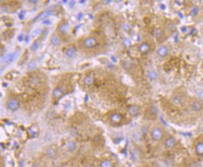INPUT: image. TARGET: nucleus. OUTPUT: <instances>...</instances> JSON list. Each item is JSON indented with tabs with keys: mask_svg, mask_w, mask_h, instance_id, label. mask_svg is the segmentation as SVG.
<instances>
[{
	"mask_svg": "<svg viewBox=\"0 0 203 167\" xmlns=\"http://www.w3.org/2000/svg\"><path fill=\"white\" fill-rule=\"evenodd\" d=\"M6 107L11 112L16 111L21 107V101L17 98H10L6 102Z\"/></svg>",
	"mask_w": 203,
	"mask_h": 167,
	"instance_id": "1",
	"label": "nucleus"
},
{
	"mask_svg": "<svg viewBox=\"0 0 203 167\" xmlns=\"http://www.w3.org/2000/svg\"><path fill=\"white\" fill-rule=\"evenodd\" d=\"M66 90V84H61L58 85L57 87L55 88V89L52 92V98L55 100L60 99V98L63 97V95L65 93Z\"/></svg>",
	"mask_w": 203,
	"mask_h": 167,
	"instance_id": "2",
	"label": "nucleus"
},
{
	"mask_svg": "<svg viewBox=\"0 0 203 167\" xmlns=\"http://www.w3.org/2000/svg\"><path fill=\"white\" fill-rule=\"evenodd\" d=\"M98 42L97 39L94 37H88L82 42V45L85 49H94L98 45Z\"/></svg>",
	"mask_w": 203,
	"mask_h": 167,
	"instance_id": "3",
	"label": "nucleus"
},
{
	"mask_svg": "<svg viewBox=\"0 0 203 167\" xmlns=\"http://www.w3.org/2000/svg\"><path fill=\"white\" fill-rule=\"evenodd\" d=\"M163 134H164L163 130L157 127H154L152 129L150 132V137L154 141H159V140H161L163 139Z\"/></svg>",
	"mask_w": 203,
	"mask_h": 167,
	"instance_id": "4",
	"label": "nucleus"
},
{
	"mask_svg": "<svg viewBox=\"0 0 203 167\" xmlns=\"http://www.w3.org/2000/svg\"><path fill=\"white\" fill-rule=\"evenodd\" d=\"M69 29H70V25L67 22H65V21L60 23L58 26V32L62 35L67 34L69 33Z\"/></svg>",
	"mask_w": 203,
	"mask_h": 167,
	"instance_id": "5",
	"label": "nucleus"
},
{
	"mask_svg": "<svg viewBox=\"0 0 203 167\" xmlns=\"http://www.w3.org/2000/svg\"><path fill=\"white\" fill-rule=\"evenodd\" d=\"M16 57V53H9V54H7V55L4 56V57L2 58L1 62L3 63H4V64L11 63L12 61H14Z\"/></svg>",
	"mask_w": 203,
	"mask_h": 167,
	"instance_id": "6",
	"label": "nucleus"
},
{
	"mask_svg": "<svg viewBox=\"0 0 203 167\" xmlns=\"http://www.w3.org/2000/svg\"><path fill=\"white\" fill-rule=\"evenodd\" d=\"M138 50L141 54H146L150 51V45L147 42H143L139 45Z\"/></svg>",
	"mask_w": 203,
	"mask_h": 167,
	"instance_id": "7",
	"label": "nucleus"
},
{
	"mask_svg": "<svg viewBox=\"0 0 203 167\" xmlns=\"http://www.w3.org/2000/svg\"><path fill=\"white\" fill-rule=\"evenodd\" d=\"M64 54H66V56L67 57V58H70V59H72V58H73V57L76 56V54H77V49H76L74 46H72V45L68 46V47H67L66 49H65V50H64Z\"/></svg>",
	"mask_w": 203,
	"mask_h": 167,
	"instance_id": "8",
	"label": "nucleus"
},
{
	"mask_svg": "<svg viewBox=\"0 0 203 167\" xmlns=\"http://www.w3.org/2000/svg\"><path fill=\"white\" fill-rule=\"evenodd\" d=\"M164 144L165 147H166L167 149H172V148L175 147V145L176 144V139H175V137L170 136V137H168V139L165 140Z\"/></svg>",
	"mask_w": 203,
	"mask_h": 167,
	"instance_id": "9",
	"label": "nucleus"
},
{
	"mask_svg": "<svg viewBox=\"0 0 203 167\" xmlns=\"http://www.w3.org/2000/svg\"><path fill=\"white\" fill-rule=\"evenodd\" d=\"M168 52H169V49H168V46H166V45H161L157 50V54L161 58L166 57L168 54Z\"/></svg>",
	"mask_w": 203,
	"mask_h": 167,
	"instance_id": "10",
	"label": "nucleus"
},
{
	"mask_svg": "<svg viewBox=\"0 0 203 167\" xmlns=\"http://www.w3.org/2000/svg\"><path fill=\"white\" fill-rule=\"evenodd\" d=\"M110 121L112 123H119L122 121V115L119 113H114L110 116Z\"/></svg>",
	"mask_w": 203,
	"mask_h": 167,
	"instance_id": "11",
	"label": "nucleus"
},
{
	"mask_svg": "<svg viewBox=\"0 0 203 167\" xmlns=\"http://www.w3.org/2000/svg\"><path fill=\"white\" fill-rule=\"evenodd\" d=\"M128 111L130 115H132V116H136V115H137L139 114V112H140V108H139V106H137L136 105H132L128 106Z\"/></svg>",
	"mask_w": 203,
	"mask_h": 167,
	"instance_id": "12",
	"label": "nucleus"
},
{
	"mask_svg": "<svg viewBox=\"0 0 203 167\" xmlns=\"http://www.w3.org/2000/svg\"><path fill=\"white\" fill-rule=\"evenodd\" d=\"M46 156L50 158V159H54L55 157L57 156V150L53 147H50L46 149Z\"/></svg>",
	"mask_w": 203,
	"mask_h": 167,
	"instance_id": "13",
	"label": "nucleus"
},
{
	"mask_svg": "<svg viewBox=\"0 0 203 167\" xmlns=\"http://www.w3.org/2000/svg\"><path fill=\"white\" fill-rule=\"evenodd\" d=\"M67 149L70 153H73L77 149V144L73 140H70L67 144Z\"/></svg>",
	"mask_w": 203,
	"mask_h": 167,
	"instance_id": "14",
	"label": "nucleus"
},
{
	"mask_svg": "<svg viewBox=\"0 0 203 167\" xmlns=\"http://www.w3.org/2000/svg\"><path fill=\"white\" fill-rule=\"evenodd\" d=\"M50 42V44H51V45H55V46H58V45H60V44H61V40H60V37L57 36V35H53V36H51Z\"/></svg>",
	"mask_w": 203,
	"mask_h": 167,
	"instance_id": "15",
	"label": "nucleus"
},
{
	"mask_svg": "<svg viewBox=\"0 0 203 167\" xmlns=\"http://www.w3.org/2000/svg\"><path fill=\"white\" fill-rule=\"evenodd\" d=\"M191 109L193 111L198 112L202 109V103H201V101H194L191 105Z\"/></svg>",
	"mask_w": 203,
	"mask_h": 167,
	"instance_id": "16",
	"label": "nucleus"
},
{
	"mask_svg": "<svg viewBox=\"0 0 203 167\" xmlns=\"http://www.w3.org/2000/svg\"><path fill=\"white\" fill-rule=\"evenodd\" d=\"M84 83L86 86H91L94 83V78L91 75H88L84 77Z\"/></svg>",
	"mask_w": 203,
	"mask_h": 167,
	"instance_id": "17",
	"label": "nucleus"
},
{
	"mask_svg": "<svg viewBox=\"0 0 203 167\" xmlns=\"http://www.w3.org/2000/svg\"><path fill=\"white\" fill-rule=\"evenodd\" d=\"M152 35H153V37L155 38L159 39V38H161L162 37H163V30H162L160 28H154V31L152 32Z\"/></svg>",
	"mask_w": 203,
	"mask_h": 167,
	"instance_id": "18",
	"label": "nucleus"
},
{
	"mask_svg": "<svg viewBox=\"0 0 203 167\" xmlns=\"http://www.w3.org/2000/svg\"><path fill=\"white\" fill-rule=\"evenodd\" d=\"M195 152L198 156H202L203 154V143L202 141H200L197 144L195 147Z\"/></svg>",
	"mask_w": 203,
	"mask_h": 167,
	"instance_id": "19",
	"label": "nucleus"
},
{
	"mask_svg": "<svg viewBox=\"0 0 203 167\" xmlns=\"http://www.w3.org/2000/svg\"><path fill=\"white\" fill-rule=\"evenodd\" d=\"M52 14V11H43V12H42L41 14L39 15L36 18V20H38V19H46L48 16H50V15Z\"/></svg>",
	"mask_w": 203,
	"mask_h": 167,
	"instance_id": "20",
	"label": "nucleus"
},
{
	"mask_svg": "<svg viewBox=\"0 0 203 167\" xmlns=\"http://www.w3.org/2000/svg\"><path fill=\"white\" fill-rule=\"evenodd\" d=\"M148 77H149V79L150 80H152V81L156 80L158 79V73L155 71H154V70H151V71H150L148 72Z\"/></svg>",
	"mask_w": 203,
	"mask_h": 167,
	"instance_id": "21",
	"label": "nucleus"
},
{
	"mask_svg": "<svg viewBox=\"0 0 203 167\" xmlns=\"http://www.w3.org/2000/svg\"><path fill=\"white\" fill-rule=\"evenodd\" d=\"M100 167H113V164L110 160H103L100 162Z\"/></svg>",
	"mask_w": 203,
	"mask_h": 167,
	"instance_id": "22",
	"label": "nucleus"
},
{
	"mask_svg": "<svg viewBox=\"0 0 203 167\" xmlns=\"http://www.w3.org/2000/svg\"><path fill=\"white\" fill-rule=\"evenodd\" d=\"M39 46H40V43H39L38 41H35V42H33V43L32 44L30 49H31L33 51H37V50H38Z\"/></svg>",
	"mask_w": 203,
	"mask_h": 167,
	"instance_id": "23",
	"label": "nucleus"
},
{
	"mask_svg": "<svg viewBox=\"0 0 203 167\" xmlns=\"http://www.w3.org/2000/svg\"><path fill=\"white\" fill-rule=\"evenodd\" d=\"M172 101H173L174 104L180 105L181 103V98H180V96H175V97H174V98H173Z\"/></svg>",
	"mask_w": 203,
	"mask_h": 167,
	"instance_id": "24",
	"label": "nucleus"
},
{
	"mask_svg": "<svg viewBox=\"0 0 203 167\" xmlns=\"http://www.w3.org/2000/svg\"><path fill=\"white\" fill-rule=\"evenodd\" d=\"M198 12H199V8H198V7H193V9L191 10V14L193 15V16H197V15L198 14Z\"/></svg>",
	"mask_w": 203,
	"mask_h": 167,
	"instance_id": "25",
	"label": "nucleus"
},
{
	"mask_svg": "<svg viewBox=\"0 0 203 167\" xmlns=\"http://www.w3.org/2000/svg\"><path fill=\"white\" fill-rule=\"evenodd\" d=\"M42 24L44 25H50L51 24V21L48 20V19H45L44 21H42Z\"/></svg>",
	"mask_w": 203,
	"mask_h": 167,
	"instance_id": "26",
	"label": "nucleus"
},
{
	"mask_svg": "<svg viewBox=\"0 0 203 167\" xmlns=\"http://www.w3.org/2000/svg\"><path fill=\"white\" fill-rule=\"evenodd\" d=\"M32 167H40V163L38 162V161H34L33 164V166H32Z\"/></svg>",
	"mask_w": 203,
	"mask_h": 167,
	"instance_id": "27",
	"label": "nucleus"
},
{
	"mask_svg": "<svg viewBox=\"0 0 203 167\" xmlns=\"http://www.w3.org/2000/svg\"><path fill=\"white\" fill-rule=\"evenodd\" d=\"M4 47H2V46H0V56H2L3 54H4Z\"/></svg>",
	"mask_w": 203,
	"mask_h": 167,
	"instance_id": "28",
	"label": "nucleus"
},
{
	"mask_svg": "<svg viewBox=\"0 0 203 167\" xmlns=\"http://www.w3.org/2000/svg\"><path fill=\"white\" fill-rule=\"evenodd\" d=\"M18 41H19V42H22V41H23V34H21V36H19Z\"/></svg>",
	"mask_w": 203,
	"mask_h": 167,
	"instance_id": "29",
	"label": "nucleus"
},
{
	"mask_svg": "<svg viewBox=\"0 0 203 167\" xmlns=\"http://www.w3.org/2000/svg\"><path fill=\"white\" fill-rule=\"evenodd\" d=\"M19 16L21 17V19H24V16H25V12H23V13H21V14L19 15Z\"/></svg>",
	"mask_w": 203,
	"mask_h": 167,
	"instance_id": "30",
	"label": "nucleus"
},
{
	"mask_svg": "<svg viewBox=\"0 0 203 167\" xmlns=\"http://www.w3.org/2000/svg\"><path fill=\"white\" fill-rule=\"evenodd\" d=\"M181 30H183V32H186L187 31V28L186 27H183V28H181Z\"/></svg>",
	"mask_w": 203,
	"mask_h": 167,
	"instance_id": "31",
	"label": "nucleus"
},
{
	"mask_svg": "<svg viewBox=\"0 0 203 167\" xmlns=\"http://www.w3.org/2000/svg\"><path fill=\"white\" fill-rule=\"evenodd\" d=\"M29 3H31V4H37L38 1H29Z\"/></svg>",
	"mask_w": 203,
	"mask_h": 167,
	"instance_id": "32",
	"label": "nucleus"
},
{
	"mask_svg": "<svg viewBox=\"0 0 203 167\" xmlns=\"http://www.w3.org/2000/svg\"><path fill=\"white\" fill-rule=\"evenodd\" d=\"M84 167H94L93 165H87V166H85Z\"/></svg>",
	"mask_w": 203,
	"mask_h": 167,
	"instance_id": "33",
	"label": "nucleus"
},
{
	"mask_svg": "<svg viewBox=\"0 0 203 167\" xmlns=\"http://www.w3.org/2000/svg\"><path fill=\"white\" fill-rule=\"evenodd\" d=\"M112 59H113V60H114V61H115V62H116V61H117V60H116V59H115V58H114V57H112Z\"/></svg>",
	"mask_w": 203,
	"mask_h": 167,
	"instance_id": "34",
	"label": "nucleus"
},
{
	"mask_svg": "<svg viewBox=\"0 0 203 167\" xmlns=\"http://www.w3.org/2000/svg\"><path fill=\"white\" fill-rule=\"evenodd\" d=\"M161 7H162V8H163V9H165V7H164V6H163V4H162Z\"/></svg>",
	"mask_w": 203,
	"mask_h": 167,
	"instance_id": "35",
	"label": "nucleus"
},
{
	"mask_svg": "<svg viewBox=\"0 0 203 167\" xmlns=\"http://www.w3.org/2000/svg\"><path fill=\"white\" fill-rule=\"evenodd\" d=\"M1 72H2V69H0V74H1Z\"/></svg>",
	"mask_w": 203,
	"mask_h": 167,
	"instance_id": "36",
	"label": "nucleus"
}]
</instances>
